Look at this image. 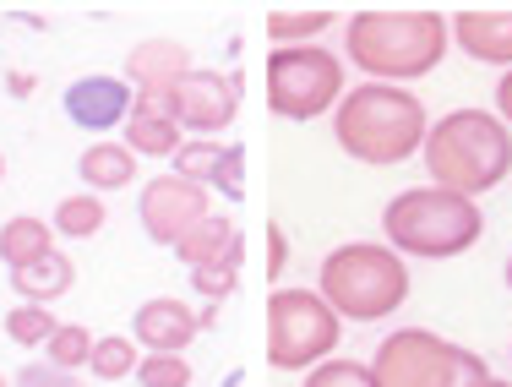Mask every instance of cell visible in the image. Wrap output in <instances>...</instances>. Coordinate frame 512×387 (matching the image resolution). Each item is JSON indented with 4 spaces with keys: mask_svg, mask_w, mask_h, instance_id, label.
Wrapping results in <instances>:
<instances>
[{
    "mask_svg": "<svg viewBox=\"0 0 512 387\" xmlns=\"http://www.w3.org/2000/svg\"><path fill=\"white\" fill-rule=\"evenodd\" d=\"M447 17L442 11H355L344 22V55L365 71V82H420L447 60Z\"/></svg>",
    "mask_w": 512,
    "mask_h": 387,
    "instance_id": "obj_1",
    "label": "cell"
},
{
    "mask_svg": "<svg viewBox=\"0 0 512 387\" xmlns=\"http://www.w3.org/2000/svg\"><path fill=\"white\" fill-rule=\"evenodd\" d=\"M420 159L431 169V186L480 202L512 175V131L496 110H447L431 120Z\"/></svg>",
    "mask_w": 512,
    "mask_h": 387,
    "instance_id": "obj_2",
    "label": "cell"
},
{
    "mask_svg": "<svg viewBox=\"0 0 512 387\" xmlns=\"http://www.w3.org/2000/svg\"><path fill=\"white\" fill-rule=\"evenodd\" d=\"M425 131H431V115L414 99L409 88H393V82H360V88H344L333 110V142L360 164H404L425 148Z\"/></svg>",
    "mask_w": 512,
    "mask_h": 387,
    "instance_id": "obj_3",
    "label": "cell"
},
{
    "mask_svg": "<svg viewBox=\"0 0 512 387\" xmlns=\"http://www.w3.org/2000/svg\"><path fill=\"white\" fill-rule=\"evenodd\" d=\"M382 229H387V246L398 257L447 262V257H463L469 246H480L485 213H480V202L458 197V191L409 186L382 208Z\"/></svg>",
    "mask_w": 512,
    "mask_h": 387,
    "instance_id": "obj_4",
    "label": "cell"
},
{
    "mask_svg": "<svg viewBox=\"0 0 512 387\" xmlns=\"http://www.w3.org/2000/svg\"><path fill=\"white\" fill-rule=\"evenodd\" d=\"M316 295L344 322H382L409 300V262L382 240H349L322 257Z\"/></svg>",
    "mask_w": 512,
    "mask_h": 387,
    "instance_id": "obj_5",
    "label": "cell"
},
{
    "mask_svg": "<svg viewBox=\"0 0 512 387\" xmlns=\"http://www.w3.org/2000/svg\"><path fill=\"white\" fill-rule=\"evenodd\" d=\"M365 366H371L376 387H474V382L491 377V366L474 349H463L431 328L387 333Z\"/></svg>",
    "mask_w": 512,
    "mask_h": 387,
    "instance_id": "obj_6",
    "label": "cell"
},
{
    "mask_svg": "<svg viewBox=\"0 0 512 387\" xmlns=\"http://www.w3.org/2000/svg\"><path fill=\"white\" fill-rule=\"evenodd\" d=\"M344 317L316 289H273L267 300V366L273 371H311L333 360Z\"/></svg>",
    "mask_w": 512,
    "mask_h": 387,
    "instance_id": "obj_7",
    "label": "cell"
},
{
    "mask_svg": "<svg viewBox=\"0 0 512 387\" xmlns=\"http://www.w3.org/2000/svg\"><path fill=\"white\" fill-rule=\"evenodd\" d=\"M344 99V60L322 44H289L267 55V104L284 120H316Z\"/></svg>",
    "mask_w": 512,
    "mask_h": 387,
    "instance_id": "obj_8",
    "label": "cell"
},
{
    "mask_svg": "<svg viewBox=\"0 0 512 387\" xmlns=\"http://www.w3.org/2000/svg\"><path fill=\"white\" fill-rule=\"evenodd\" d=\"M164 110L186 137H218V131L235 126L240 110V77H224V71H197L191 66L175 88L164 93Z\"/></svg>",
    "mask_w": 512,
    "mask_h": 387,
    "instance_id": "obj_9",
    "label": "cell"
},
{
    "mask_svg": "<svg viewBox=\"0 0 512 387\" xmlns=\"http://www.w3.org/2000/svg\"><path fill=\"white\" fill-rule=\"evenodd\" d=\"M207 213H213V197H207V186H197V180H180V175H158L142 186L137 197V219L142 229H148L153 246H169L175 251L180 240L197 229Z\"/></svg>",
    "mask_w": 512,
    "mask_h": 387,
    "instance_id": "obj_10",
    "label": "cell"
},
{
    "mask_svg": "<svg viewBox=\"0 0 512 387\" xmlns=\"http://www.w3.org/2000/svg\"><path fill=\"white\" fill-rule=\"evenodd\" d=\"M66 120L82 131H115L120 120H131L137 110V93H131L126 77H104V71H93V77H77L66 88Z\"/></svg>",
    "mask_w": 512,
    "mask_h": 387,
    "instance_id": "obj_11",
    "label": "cell"
},
{
    "mask_svg": "<svg viewBox=\"0 0 512 387\" xmlns=\"http://www.w3.org/2000/svg\"><path fill=\"white\" fill-rule=\"evenodd\" d=\"M197 333H202L197 311H191L186 300H175V295L142 300L137 317H131V338H137L142 355H186Z\"/></svg>",
    "mask_w": 512,
    "mask_h": 387,
    "instance_id": "obj_12",
    "label": "cell"
},
{
    "mask_svg": "<svg viewBox=\"0 0 512 387\" xmlns=\"http://www.w3.org/2000/svg\"><path fill=\"white\" fill-rule=\"evenodd\" d=\"M447 33L469 60L512 71V11H458L447 22Z\"/></svg>",
    "mask_w": 512,
    "mask_h": 387,
    "instance_id": "obj_13",
    "label": "cell"
},
{
    "mask_svg": "<svg viewBox=\"0 0 512 387\" xmlns=\"http://www.w3.org/2000/svg\"><path fill=\"white\" fill-rule=\"evenodd\" d=\"M191 71V50L180 39H142L126 55V82L131 93H169Z\"/></svg>",
    "mask_w": 512,
    "mask_h": 387,
    "instance_id": "obj_14",
    "label": "cell"
},
{
    "mask_svg": "<svg viewBox=\"0 0 512 387\" xmlns=\"http://www.w3.org/2000/svg\"><path fill=\"white\" fill-rule=\"evenodd\" d=\"M77 175H82V186H88L93 197L126 191V186H137V153H131L126 142H88L82 159H77Z\"/></svg>",
    "mask_w": 512,
    "mask_h": 387,
    "instance_id": "obj_15",
    "label": "cell"
},
{
    "mask_svg": "<svg viewBox=\"0 0 512 387\" xmlns=\"http://www.w3.org/2000/svg\"><path fill=\"white\" fill-rule=\"evenodd\" d=\"M235 251H246V246H240L235 219H229V213H207V219H202V224H197V229H191V235L175 246V257L186 262L191 273H197V268H213V262L235 257Z\"/></svg>",
    "mask_w": 512,
    "mask_h": 387,
    "instance_id": "obj_16",
    "label": "cell"
},
{
    "mask_svg": "<svg viewBox=\"0 0 512 387\" xmlns=\"http://www.w3.org/2000/svg\"><path fill=\"white\" fill-rule=\"evenodd\" d=\"M55 251V229L44 219H33V213H17V219L0 224V262H6L11 273L33 268L39 257H50Z\"/></svg>",
    "mask_w": 512,
    "mask_h": 387,
    "instance_id": "obj_17",
    "label": "cell"
},
{
    "mask_svg": "<svg viewBox=\"0 0 512 387\" xmlns=\"http://www.w3.org/2000/svg\"><path fill=\"white\" fill-rule=\"evenodd\" d=\"M71 284H77V268H71L66 251H50V257H39L33 268L11 273V289H17L28 306H50V300L71 295Z\"/></svg>",
    "mask_w": 512,
    "mask_h": 387,
    "instance_id": "obj_18",
    "label": "cell"
},
{
    "mask_svg": "<svg viewBox=\"0 0 512 387\" xmlns=\"http://www.w3.org/2000/svg\"><path fill=\"white\" fill-rule=\"evenodd\" d=\"M180 142H186V131L169 120V110H131V120H126V148L137 153V159H175Z\"/></svg>",
    "mask_w": 512,
    "mask_h": 387,
    "instance_id": "obj_19",
    "label": "cell"
},
{
    "mask_svg": "<svg viewBox=\"0 0 512 387\" xmlns=\"http://www.w3.org/2000/svg\"><path fill=\"white\" fill-rule=\"evenodd\" d=\"M104 197H93V191H77V197H60V208H55V219L50 229L55 235H66V240H93L104 229Z\"/></svg>",
    "mask_w": 512,
    "mask_h": 387,
    "instance_id": "obj_20",
    "label": "cell"
},
{
    "mask_svg": "<svg viewBox=\"0 0 512 387\" xmlns=\"http://www.w3.org/2000/svg\"><path fill=\"white\" fill-rule=\"evenodd\" d=\"M333 11H273L267 17V39L273 50H289V44H316L327 28H333Z\"/></svg>",
    "mask_w": 512,
    "mask_h": 387,
    "instance_id": "obj_21",
    "label": "cell"
},
{
    "mask_svg": "<svg viewBox=\"0 0 512 387\" xmlns=\"http://www.w3.org/2000/svg\"><path fill=\"white\" fill-rule=\"evenodd\" d=\"M137 366H142V349H137V338H126V333H109L93 344V360H88V371L99 382H126V377H137Z\"/></svg>",
    "mask_w": 512,
    "mask_h": 387,
    "instance_id": "obj_22",
    "label": "cell"
},
{
    "mask_svg": "<svg viewBox=\"0 0 512 387\" xmlns=\"http://www.w3.org/2000/svg\"><path fill=\"white\" fill-rule=\"evenodd\" d=\"M229 142H213V137H186L175 153V175L180 180H197V186H213L218 164H224Z\"/></svg>",
    "mask_w": 512,
    "mask_h": 387,
    "instance_id": "obj_23",
    "label": "cell"
},
{
    "mask_svg": "<svg viewBox=\"0 0 512 387\" xmlns=\"http://www.w3.org/2000/svg\"><path fill=\"white\" fill-rule=\"evenodd\" d=\"M93 344H99V338L82 328V322H60L55 338L44 344V360H50V366H60V371H82V366L93 360Z\"/></svg>",
    "mask_w": 512,
    "mask_h": 387,
    "instance_id": "obj_24",
    "label": "cell"
},
{
    "mask_svg": "<svg viewBox=\"0 0 512 387\" xmlns=\"http://www.w3.org/2000/svg\"><path fill=\"white\" fill-rule=\"evenodd\" d=\"M55 328L60 322L50 317V306H28V300H22L17 311H6V338L22 349H44L55 338Z\"/></svg>",
    "mask_w": 512,
    "mask_h": 387,
    "instance_id": "obj_25",
    "label": "cell"
},
{
    "mask_svg": "<svg viewBox=\"0 0 512 387\" xmlns=\"http://www.w3.org/2000/svg\"><path fill=\"white\" fill-rule=\"evenodd\" d=\"M240 257H246V251H235V257H224V262H213V268H197V273H191V289H197L207 306H224V300L235 295V284H240Z\"/></svg>",
    "mask_w": 512,
    "mask_h": 387,
    "instance_id": "obj_26",
    "label": "cell"
},
{
    "mask_svg": "<svg viewBox=\"0 0 512 387\" xmlns=\"http://www.w3.org/2000/svg\"><path fill=\"white\" fill-rule=\"evenodd\" d=\"M300 387H376V382H371V366H365V360H322V366L306 371Z\"/></svg>",
    "mask_w": 512,
    "mask_h": 387,
    "instance_id": "obj_27",
    "label": "cell"
},
{
    "mask_svg": "<svg viewBox=\"0 0 512 387\" xmlns=\"http://www.w3.org/2000/svg\"><path fill=\"white\" fill-rule=\"evenodd\" d=\"M137 382L142 387H191V360L186 355H142Z\"/></svg>",
    "mask_w": 512,
    "mask_h": 387,
    "instance_id": "obj_28",
    "label": "cell"
},
{
    "mask_svg": "<svg viewBox=\"0 0 512 387\" xmlns=\"http://www.w3.org/2000/svg\"><path fill=\"white\" fill-rule=\"evenodd\" d=\"M213 186L224 191L229 202H235V197H246V148H240V142H229V153H224V164H218Z\"/></svg>",
    "mask_w": 512,
    "mask_h": 387,
    "instance_id": "obj_29",
    "label": "cell"
},
{
    "mask_svg": "<svg viewBox=\"0 0 512 387\" xmlns=\"http://www.w3.org/2000/svg\"><path fill=\"white\" fill-rule=\"evenodd\" d=\"M11 387H77V371H60V366H50V360H28Z\"/></svg>",
    "mask_w": 512,
    "mask_h": 387,
    "instance_id": "obj_30",
    "label": "cell"
},
{
    "mask_svg": "<svg viewBox=\"0 0 512 387\" xmlns=\"http://www.w3.org/2000/svg\"><path fill=\"white\" fill-rule=\"evenodd\" d=\"M284 268H289V235L273 229V235H267V278H278Z\"/></svg>",
    "mask_w": 512,
    "mask_h": 387,
    "instance_id": "obj_31",
    "label": "cell"
},
{
    "mask_svg": "<svg viewBox=\"0 0 512 387\" xmlns=\"http://www.w3.org/2000/svg\"><path fill=\"white\" fill-rule=\"evenodd\" d=\"M496 115H502V126L512 131V71H502V82H496Z\"/></svg>",
    "mask_w": 512,
    "mask_h": 387,
    "instance_id": "obj_32",
    "label": "cell"
},
{
    "mask_svg": "<svg viewBox=\"0 0 512 387\" xmlns=\"http://www.w3.org/2000/svg\"><path fill=\"white\" fill-rule=\"evenodd\" d=\"M474 387H512V382H502V377H485V382H474Z\"/></svg>",
    "mask_w": 512,
    "mask_h": 387,
    "instance_id": "obj_33",
    "label": "cell"
},
{
    "mask_svg": "<svg viewBox=\"0 0 512 387\" xmlns=\"http://www.w3.org/2000/svg\"><path fill=\"white\" fill-rule=\"evenodd\" d=\"M240 382H246V377H240V371H235V377H229V382H224V387H240Z\"/></svg>",
    "mask_w": 512,
    "mask_h": 387,
    "instance_id": "obj_34",
    "label": "cell"
},
{
    "mask_svg": "<svg viewBox=\"0 0 512 387\" xmlns=\"http://www.w3.org/2000/svg\"><path fill=\"white\" fill-rule=\"evenodd\" d=\"M0 180H6V153H0Z\"/></svg>",
    "mask_w": 512,
    "mask_h": 387,
    "instance_id": "obj_35",
    "label": "cell"
},
{
    "mask_svg": "<svg viewBox=\"0 0 512 387\" xmlns=\"http://www.w3.org/2000/svg\"><path fill=\"white\" fill-rule=\"evenodd\" d=\"M507 289H512V257H507Z\"/></svg>",
    "mask_w": 512,
    "mask_h": 387,
    "instance_id": "obj_36",
    "label": "cell"
},
{
    "mask_svg": "<svg viewBox=\"0 0 512 387\" xmlns=\"http://www.w3.org/2000/svg\"><path fill=\"white\" fill-rule=\"evenodd\" d=\"M0 387H11V382H6V377H0Z\"/></svg>",
    "mask_w": 512,
    "mask_h": 387,
    "instance_id": "obj_37",
    "label": "cell"
}]
</instances>
